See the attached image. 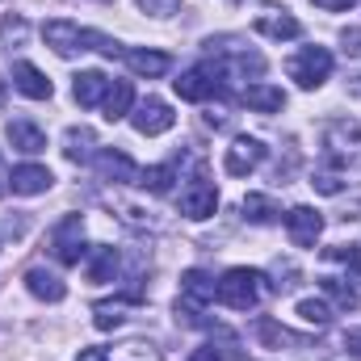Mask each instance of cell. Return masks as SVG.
I'll list each match as a JSON object with an SVG mask.
<instances>
[{
	"instance_id": "1",
	"label": "cell",
	"mask_w": 361,
	"mask_h": 361,
	"mask_svg": "<svg viewBox=\"0 0 361 361\" xmlns=\"http://www.w3.org/2000/svg\"><path fill=\"white\" fill-rule=\"evenodd\" d=\"M265 294V273L261 269H227L219 281H214V298L231 311H252Z\"/></svg>"
},
{
	"instance_id": "2",
	"label": "cell",
	"mask_w": 361,
	"mask_h": 361,
	"mask_svg": "<svg viewBox=\"0 0 361 361\" xmlns=\"http://www.w3.org/2000/svg\"><path fill=\"white\" fill-rule=\"evenodd\" d=\"M223 76H227V68H223V63H214V59H206V63H197V68L180 72L177 80H173V89H177L180 101H206V97L223 92Z\"/></svg>"
},
{
	"instance_id": "3",
	"label": "cell",
	"mask_w": 361,
	"mask_h": 361,
	"mask_svg": "<svg viewBox=\"0 0 361 361\" xmlns=\"http://www.w3.org/2000/svg\"><path fill=\"white\" fill-rule=\"evenodd\" d=\"M332 76V51L328 47H302L290 59V80H298V89H319Z\"/></svg>"
},
{
	"instance_id": "4",
	"label": "cell",
	"mask_w": 361,
	"mask_h": 361,
	"mask_svg": "<svg viewBox=\"0 0 361 361\" xmlns=\"http://www.w3.org/2000/svg\"><path fill=\"white\" fill-rule=\"evenodd\" d=\"M214 298V277L202 269H185L180 273V298H177V315H185L189 324H197L202 307Z\"/></svg>"
},
{
	"instance_id": "5",
	"label": "cell",
	"mask_w": 361,
	"mask_h": 361,
	"mask_svg": "<svg viewBox=\"0 0 361 361\" xmlns=\"http://www.w3.org/2000/svg\"><path fill=\"white\" fill-rule=\"evenodd\" d=\"M51 252H55L59 265H80L85 261V219L80 214L59 219V227L51 231Z\"/></svg>"
},
{
	"instance_id": "6",
	"label": "cell",
	"mask_w": 361,
	"mask_h": 361,
	"mask_svg": "<svg viewBox=\"0 0 361 361\" xmlns=\"http://www.w3.org/2000/svg\"><path fill=\"white\" fill-rule=\"evenodd\" d=\"M173 122H177V114L169 109V101H160V97H147V101H139L135 105V114H130V126L139 130V135H164V130H173Z\"/></svg>"
},
{
	"instance_id": "7",
	"label": "cell",
	"mask_w": 361,
	"mask_h": 361,
	"mask_svg": "<svg viewBox=\"0 0 361 361\" xmlns=\"http://www.w3.org/2000/svg\"><path fill=\"white\" fill-rule=\"evenodd\" d=\"M261 160H265V143H261V139H248V135H240V139L223 152V169H227L231 177H248L252 169H261Z\"/></svg>"
},
{
	"instance_id": "8",
	"label": "cell",
	"mask_w": 361,
	"mask_h": 361,
	"mask_svg": "<svg viewBox=\"0 0 361 361\" xmlns=\"http://www.w3.org/2000/svg\"><path fill=\"white\" fill-rule=\"evenodd\" d=\"M42 38L55 55H76V51H89V30H80L76 21H47L42 25Z\"/></svg>"
},
{
	"instance_id": "9",
	"label": "cell",
	"mask_w": 361,
	"mask_h": 361,
	"mask_svg": "<svg viewBox=\"0 0 361 361\" xmlns=\"http://www.w3.org/2000/svg\"><path fill=\"white\" fill-rule=\"evenodd\" d=\"M286 231H290V244L294 248H315V240L324 231V214L311 210V206H294L286 214Z\"/></svg>"
},
{
	"instance_id": "10",
	"label": "cell",
	"mask_w": 361,
	"mask_h": 361,
	"mask_svg": "<svg viewBox=\"0 0 361 361\" xmlns=\"http://www.w3.org/2000/svg\"><path fill=\"white\" fill-rule=\"evenodd\" d=\"M214 210H219V189L206 177H197L185 193H180V214H185V219H210Z\"/></svg>"
},
{
	"instance_id": "11",
	"label": "cell",
	"mask_w": 361,
	"mask_h": 361,
	"mask_svg": "<svg viewBox=\"0 0 361 361\" xmlns=\"http://www.w3.org/2000/svg\"><path fill=\"white\" fill-rule=\"evenodd\" d=\"M92 164H97V173L105 180H122V185H139V169H135V160L126 156V152H114V147H101L97 156H92Z\"/></svg>"
},
{
	"instance_id": "12",
	"label": "cell",
	"mask_w": 361,
	"mask_h": 361,
	"mask_svg": "<svg viewBox=\"0 0 361 361\" xmlns=\"http://www.w3.org/2000/svg\"><path fill=\"white\" fill-rule=\"evenodd\" d=\"M51 180H55L51 169H42V164H17V169L8 173V189L21 193V197H34V193H47Z\"/></svg>"
},
{
	"instance_id": "13",
	"label": "cell",
	"mask_w": 361,
	"mask_h": 361,
	"mask_svg": "<svg viewBox=\"0 0 361 361\" xmlns=\"http://www.w3.org/2000/svg\"><path fill=\"white\" fill-rule=\"evenodd\" d=\"M13 89L25 92L30 101H47V97L55 92V89H51V80H47L34 63H13Z\"/></svg>"
},
{
	"instance_id": "14",
	"label": "cell",
	"mask_w": 361,
	"mask_h": 361,
	"mask_svg": "<svg viewBox=\"0 0 361 361\" xmlns=\"http://www.w3.org/2000/svg\"><path fill=\"white\" fill-rule=\"evenodd\" d=\"M257 34H265V38H298L302 34V25H298V17H290L286 8H269V13H261L257 17Z\"/></svg>"
},
{
	"instance_id": "15",
	"label": "cell",
	"mask_w": 361,
	"mask_h": 361,
	"mask_svg": "<svg viewBox=\"0 0 361 361\" xmlns=\"http://www.w3.org/2000/svg\"><path fill=\"white\" fill-rule=\"evenodd\" d=\"M122 59H126V68L135 72V76H164L169 68H173V59L164 55V51H122Z\"/></svg>"
},
{
	"instance_id": "16",
	"label": "cell",
	"mask_w": 361,
	"mask_h": 361,
	"mask_svg": "<svg viewBox=\"0 0 361 361\" xmlns=\"http://www.w3.org/2000/svg\"><path fill=\"white\" fill-rule=\"evenodd\" d=\"M101 109H105V118H109V122L126 118V114L135 109V85H130V80H109V92H105Z\"/></svg>"
},
{
	"instance_id": "17",
	"label": "cell",
	"mask_w": 361,
	"mask_h": 361,
	"mask_svg": "<svg viewBox=\"0 0 361 361\" xmlns=\"http://www.w3.org/2000/svg\"><path fill=\"white\" fill-rule=\"evenodd\" d=\"M72 92H76V101H80L85 109H92V105L105 101V92H109V76H105V72H80L76 85H72Z\"/></svg>"
},
{
	"instance_id": "18",
	"label": "cell",
	"mask_w": 361,
	"mask_h": 361,
	"mask_svg": "<svg viewBox=\"0 0 361 361\" xmlns=\"http://www.w3.org/2000/svg\"><path fill=\"white\" fill-rule=\"evenodd\" d=\"M25 286H30V294L42 298V302H63V294H68V286L47 269H30L25 273Z\"/></svg>"
},
{
	"instance_id": "19",
	"label": "cell",
	"mask_w": 361,
	"mask_h": 361,
	"mask_svg": "<svg viewBox=\"0 0 361 361\" xmlns=\"http://www.w3.org/2000/svg\"><path fill=\"white\" fill-rule=\"evenodd\" d=\"M8 143H13L17 152H25V156L47 152V135H42L34 122H8Z\"/></svg>"
},
{
	"instance_id": "20",
	"label": "cell",
	"mask_w": 361,
	"mask_h": 361,
	"mask_svg": "<svg viewBox=\"0 0 361 361\" xmlns=\"http://www.w3.org/2000/svg\"><path fill=\"white\" fill-rule=\"evenodd\" d=\"M240 101H244L248 109L273 114V109H281V105H286V92H281V89H273V85H248V89L240 92Z\"/></svg>"
},
{
	"instance_id": "21",
	"label": "cell",
	"mask_w": 361,
	"mask_h": 361,
	"mask_svg": "<svg viewBox=\"0 0 361 361\" xmlns=\"http://www.w3.org/2000/svg\"><path fill=\"white\" fill-rule=\"evenodd\" d=\"M114 273H118V252L114 248H105V244H97L89 252V281H114Z\"/></svg>"
},
{
	"instance_id": "22",
	"label": "cell",
	"mask_w": 361,
	"mask_h": 361,
	"mask_svg": "<svg viewBox=\"0 0 361 361\" xmlns=\"http://www.w3.org/2000/svg\"><path fill=\"white\" fill-rule=\"evenodd\" d=\"M277 214H281V210L273 206V197H265V193H248V197H244V219H248V223L269 227Z\"/></svg>"
},
{
	"instance_id": "23",
	"label": "cell",
	"mask_w": 361,
	"mask_h": 361,
	"mask_svg": "<svg viewBox=\"0 0 361 361\" xmlns=\"http://www.w3.org/2000/svg\"><path fill=\"white\" fill-rule=\"evenodd\" d=\"M173 180H177V164H156V169L139 173V185H143V189H152V193H169V189H173Z\"/></svg>"
},
{
	"instance_id": "24",
	"label": "cell",
	"mask_w": 361,
	"mask_h": 361,
	"mask_svg": "<svg viewBox=\"0 0 361 361\" xmlns=\"http://www.w3.org/2000/svg\"><path fill=\"white\" fill-rule=\"evenodd\" d=\"M298 315H302L307 324H315V328H328V319H332V307H328L324 298H302V302H298Z\"/></svg>"
},
{
	"instance_id": "25",
	"label": "cell",
	"mask_w": 361,
	"mask_h": 361,
	"mask_svg": "<svg viewBox=\"0 0 361 361\" xmlns=\"http://www.w3.org/2000/svg\"><path fill=\"white\" fill-rule=\"evenodd\" d=\"M324 294H332L345 311H353V307H357V290H353V286H345L341 277H324Z\"/></svg>"
},
{
	"instance_id": "26",
	"label": "cell",
	"mask_w": 361,
	"mask_h": 361,
	"mask_svg": "<svg viewBox=\"0 0 361 361\" xmlns=\"http://www.w3.org/2000/svg\"><path fill=\"white\" fill-rule=\"evenodd\" d=\"M89 147H92V130H68V160H89Z\"/></svg>"
},
{
	"instance_id": "27",
	"label": "cell",
	"mask_w": 361,
	"mask_h": 361,
	"mask_svg": "<svg viewBox=\"0 0 361 361\" xmlns=\"http://www.w3.org/2000/svg\"><path fill=\"white\" fill-rule=\"evenodd\" d=\"M257 336H261L265 345H273V349H281V345H290V332H286V328H277L273 319H257Z\"/></svg>"
},
{
	"instance_id": "28",
	"label": "cell",
	"mask_w": 361,
	"mask_h": 361,
	"mask_svg": "<svg viewBox=\"0 0 361 361\" xmlns=\"http://www.w3.org/2000/svg\"><path fill=\"white\" fill-rule=\"evenodd\" d=\"M139 8L152 13V17H173L180 8V0H139Z\"/></svg>"
},
{
	"instance_id": "29",
	"label": "cell",
	"mask_w": 361,
	"mask_h": 361,
	"mask_svg": "<svg viewBox=\"0 0 361 361\" xmlns=\"http://www.w3.org/2000/svg\"><path fill=\"white\" fill-rule=\"evenodd\" d=\"M0 38H4V42H25V21H21V17H4Z\"/></svg>"
},
{
	"instance_id": "30",
	"label": "cell",
	"mask_w": 361,
	"mask_h": 361,
	"mask_svg": "<svg viewBox=\"0 0 361 361\" xmlns=\"http://www.w3.org/2000/svg\"><path fill=\"white\" fill-rule=\"evenodd\" d=\"M185 361H223V349H219V345H197Z\"/></svg>"
},
{
	"instance_id": "31",
	"label": "cell",
	"mask_w": 361,
	"mask_h": 361,
	"mask_svg": "<svg viewBox=\"0 0 361 361\" xmlns=\"http://www.w3.org/2000/svg\"><path fill=\"white\" fill-rule=\"evenodd\" d=\"M311 185H315L319 193H341V177H336V173H319Z\"/></svg>"
},
{
	"instance_id": "32",
	"label": "cell",
	"mask_w": 361,
	"mask_h": 361,
	"mask_svg": "<svg viewBox=\"0 0 361 361\" xmlns=\"http://www.w3.org/2000/svg\"><path fill=\"white\" fill-rule=\"evenodd\" d=\"M319 8H328V13H345V8H353L357 0H315Z\"/></svg>"
},
{
	"instance_id": "33",
	"label": "cell",
	"mask_w": 361,
	"mask_h": 361,
	"mask_svg": "<svg viewBox=\"0 0 361 361\" xmlns=\"http://www.w3.org/2000/svg\"><path fill=\"white\" fill-rule=\"evenodd\" d=\"M345 51H349V55H361V30H349V34H345Z\"/></svg>"
},
{
	"instance_id": "34",
	"label": "cell",
	"mask_w": 361,
	"mask_h": 361,
	"mask_svg": "<svg viewBox=\"0 0 361 361\" xmlns=\"http://www.w3.org/2000/svg\"><path fill=\"white\" fill-rule=\"evenodd\" d=\"M76 361H109V353H105V349H80Z\"/></svg>"
},
{
	"instance_id": "35",
	"label": "cell",
	"mask_w": 361,
	"mask_h": 361,
	"mask_svg": "<svg viewBox=\"0 0 361 361\" xmlns=\"http://www.w3.org/2000/svg\"><path fill=\"white\" fill-rule=\"evenodd\" d=\"M349 349H357V353H361V332H357V336H349Z\"/></svg>"
}]
</instances>
